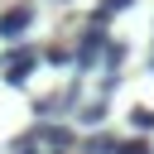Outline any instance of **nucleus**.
I'll use <instances>...</instances> for the list:
<instances>
[{
  "label": "nucleus",
  "mask_w": 154,
  "mask_h": 154,
  "mask_svg": "<svg viewBox=\"0 0 154 154\" xmlns=\"http://www.w3.org/2000/svg\"><path fill=\"white\" fill-rule=\"evenodd\" d=\"M29 24H34V5H14V10L0 14V38H14V34H24Z\"/></svg>",
  "instance_id": "2"
},
{
  "label": "nucleus",
  "mask_w": 154,
  "mask_h": 154,
  "mask_svg": "<svg viewBox=\"0 0 154 154\" xmlns=\"http://www.w3.org/2000/svg\"><path fill=\"white\" fill-rule=\"evenodd\" d=\"M125 5H130V0H106V5H101V10L91 14V24H106V19H111L116 10H125Z\"/></svg>",
  "instance_id": "3"
},
{
  "label": "nucleus",
  "mask_w": 154,
  "mask_h": 154,
  "mask_svg": "<svg viewBox=\"0 0 154 154\" xmlns=\"http://www.w3.org/2000/svg\"><path fill=\"white\" fill-rule=\"evenodd\" d=\"M14 154H34V149H29V144H24V149H19V144H14Z\"/></svg>",
  "instance_id": "6"
},
{
  "label": "nucleus",
  "mask_w": 154,
  "mask_h": 154,
  "mask_svg": "<svg viewBox=\"0 0 154 154\" xmlns=\"http://www.w3.org/2000/svg\"><path fill=\"white\" fill-rule=\"evenodd\" d=\"M34 67H38V53H34V48H24V53H10V58H5V82H10V87H19V82H24Z\"/></svg>",
  "instance_id": "1"
},
{
  "label": "nucleus",
  "mask_w": 154,
  "mask_h": 154,
  "mask_svg": "<svg viewBox=\"0 0 154 154\" xmlns=\"http://www.w3.org/2000/svg\"><path fill=\"white\" fill-rule=\"evenodd\" d=\"M130 125H140V130H154V111H144V106H140V111L130 116Z\"/></svg>",
  "instance_id": "4"
},
{
  "label": "nucleus",
  "mask_w": 154,
  "mask_h": 154,
  "mask_svg": "<svg viewBox=\"0 0 154 154\" xmlns=\"http://www.w3.org/2000/svg\"><path fill=\"white\" fill-rule=\"evenodd\" d=\"M116 154H149V144H144V140H130V144H120Z\"/></svg>",
  "instance_id": "5"
}]
</instances>
